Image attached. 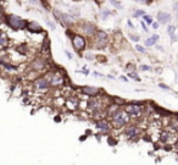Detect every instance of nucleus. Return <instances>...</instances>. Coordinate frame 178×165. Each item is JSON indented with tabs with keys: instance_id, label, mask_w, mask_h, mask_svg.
<instances>
[{
	"instance_id": "f257e3e1",
	"label": "nucleus",
	"mask_w": 178,
	"mask_h": 165,
	"mask_svg": "<svg viewBox=\"0 0 178 165\" xmlns=\"http://www.w3.org/2000/svg\"><path fill=\"white\" fill-rule=\"evenodd\" d=\"M1 20H3L4 23H6L9 28H11L12 31L27 30V26H28V21L25 20L23 17H21L19 15H15V13H9V15H5V13L3 12Z\"/></svg>"
},
{
	"instance_id": "f03ea898",
	"label": "nucleus",
	"mask_w": 178,
	"mask_h": 165,
	"mask_svg": "<svg viewBox=\"0 0 178 165\" xmlns=\"http://www.w3.org/2000/svg\"><path fill=\"white\" fill-rule=\"evenodd\" d=\"M128 115L129 114L126 110H117V111L112 115V123L116 128H120L122 126H125L127 121H128Z\"/></svg>"
},
{
	"instance_id": "7ed1b4c3",
	"label": "nucleus",
	"mask_w": 178,
	"mask_h": 165,
	"mask_svg": "<svg viewBox=\"0 0 178 165\" xmlns=\"http://www.w3.org/2000/svg\"><path fill=\"white\" fill-rule=\"evenodd\" d=\"M71 42H72V45L77 53H81L87 48V39L82 34H72L71 36Z\"/></svg>"
},
{
	"instance_id": "20e7f679",
	"label": "nucleus",
	"mask_w": 178,
	"mask_h": 165,
	"mask_svg": "<svg viewBox=\"0 0 178 165\" xmlns=\"http://www.w3.org/2000/svg\"><path fill=\"white\" fill-rule=\"evenodd\" d=\"M79 30H82V32H83L87 37L92 38V37H94L95 33H97L98 27L89 21H83V22H81V25H79Z\"/></svg>"
},
{
	"instance_id": "39448f33",
	"label": "nucleus",
	"mask_w": 178,
	"mask_h": 165,
	"mask_svg": "<svg viewBox=\"0 0 178 165\" xmlns=\"http://www.w3.org/2000/svg\"><path fill=\"white\" fill-rule=\"evenodd\" d=\"M49 85H50V81L45 77H39L34 81V87L37 88L38 91H47L49 88Z\"/></svg>"
},
{
	"instance_id": "423d86ee",
	"label": "nucleus",
	"mask_w": 178,
	"mask_h": 165,
	"mask_svg": "<svg viewBox=\"0 0 178 165\" xmlns=\"http://www.w3.org/2000/svg\"><path fill=\"white\" fill-rule=\"evenodd\" d=\"M156 18L160 25H168L171 22L172 17H171V13H168L166 11H159L156 15Z\"/></svg>"
},
{
	"instance_id": "0eeeda50",
	"label": "nucleus",
	"mask_w": 178,
	"mask_h": 165,
	"mask_svg": "<svg viewBox=\"0 0 178 165\" xmlns=\"http://www.w3.org/2000/svg\"><path fill=\"white\" fill-rule=\"evenodd\" d=\"M31 67H32V70H34V71H43V70H45V62L43 59L37 58L32 61Z\"/></svg>"
},
{
	"instance_id": "6e6552de",
	"label": "nucleus",
	"mask_w": 178,
	"mask_h": 165,
	"mask_svg": "<svg viewBox=\"0 0 178 165\" xmlns=\"http://www.w3.org/2000/svg\"><path fill=\"white\" fill-rule=\"evenodd\" d=\"M125 110L129 114V115H135V116H139L140 113H141V108L139 107V105H137V104L127 105Z\"/></svg>"
},
{
	"instance_id": "1a4fd4ad",
	"label": "nucleus",
	"mask_w": 178,
	"mask_h": 165,
	"mask_svg": "<svg viewBox=\"0 0 178 165\" xmlns=\"http://www.w3.org/2000/svg\"><path fill=\"white\" fill-rule=\"evenodd\" d=\"M27 30L29 32H33V33H40V32H43V27L37 21H29L28 26H27Z\"/></svg>"
},
{
	"instance_id": "9d476101",
	"label": "nucleus",
	"mask_w": 178,
	"mask_h": 165,
	"mask_svg": "<svg viewBox=\"0 0 178 165\" xmlns=\"http://www.w3.org/2000/svg\"><path fill=\"white\" fill-rule=\"evenodd\" d=\"M82 92H83L84 94L88 95V97H95V95L99 94L100 89L97 88V87H88V86H85V87H82Z\"/></svg>"
},
{
	"instance_id": "9b49d317",
	"label": "nucleus",
	"mask_w": 178,
	"mask_h": 165,
	"mask_svg": "<svg viewBox=\"0 0 178 165\" xmlns=\"http://www.w3.org/2000/svg\"><path fill=\"white\" fill-rule=\"evenodd\" d=\"M94 39L95 40H100V42H107L109 40V34L107 32H105L103 30H98L97 33L94 36Z\"/></svg>"
},
{
	"instance_id": "f8f14e48",
	"label": "nucleus",
	"mask_w": 178,
	"mask_h": 165,
	"mask_svg": "<svg viewBox=\"0 0 178 165\" xmlns=\"http://www.w3.org/2000/svg\"><path fill=\"white\" fill-rule=\"evenodd\" d=\"M73 16L72 15H68V13H62V26H66V27H71L72 25L75 23V20H73Z\"/></svg>"
},
{
	"instance_id": "ddd939ff",
	"label": "nucleus",
	"mask_w": 178,
	"mask_h": 165,
	"mask_svg": "<svg viewBox=\"0 0 178 165\" xmlns=\"http://www.w3.org/2000/svg\"><path fill=\"white\" fill-rule=\"evenodd\" d=\"M159 39H160L159 34H153L151 37H149V38L145 40V45H147V47H153V45L156 44V42Z\"/></svg>"
},
{
	"instance_id": "4468645a",
	"label": "nucleus",
	"mask_w": 178,
	"mask_h": 165,
	"mask_svg": "<svg viewBox=\"0 0 178 165\" xmlns=\"http://www.w3.org/2000/svg\"><path fill=\"white\" fill-rule=\"evenodd\" d=\"M62 83H63V78L60 75H54V76H51V78H50V85L51 86H59Z\"/></svg>"
},
{
	"instance_id": "2eb2a0df",
	"label": "nucleus",
	"mask_w": 178,
	"mask_h": 165,
	"mask_svg": "<svg viewBox=\"0 0 178 165\" xmlns=\"http://www.w3.org/2000/svg\"><path fill=\"white\" fill-rule=\"evenodd\" d=\"M137 133H138V130H137L135 126H129V127H127L126 135L128 136V137H135Z\"/></svg>"
},
{
	"instance_id": "dca6fc26",
	"label": "nucleus",
	"mask_w": 178,
	"mask_h": 165,
	"mask_svg": "<svg viewBox=\"0 0 178 165\" xmlns=\"http://www.w3.org/2000/svg\"><path fill=\"white\" fill-rule=\"evenodd\" d=\"M97 127L99 128V130L106 131V130H109V122L106 120H99L97 122Z\"/></svg>"
},
{
	"instance_id": "f3484780",
	"label": "nucleus",
	"mask_w": 178,
	"mask_h": 165,
	"mask_svg": "<svg viewBox=\"0 0 178 165\" xmlns=\"http://www.w3.org/2000/svg\"><path fill=\"white\" fill-rule=\"evenodd\" d=\"M7 43H9V39H7V36L5 32H3L1 36H0V45H1L3 49H5L7 47Z\"/></svg>"
},
{
	"instance_id": "a211bd4d",
	"label": "nucleus",
	"mask_w": 178,
	"mask_h": 165,
	"mask_svg": "<svg viewBox=\"0 0 178 165\" xmlns=\"http://www.w3.org/2000/svg\"><path fill=\"white\" fill-rule=\"evenodd\" d=\"M62 13L63 12L59 11L57 9H53V15H54V17H55V20L59 22V23H61V25H62Z\"/></svg>"
},
{
	"instance_id": "6ab92c4d",
	"label": "nucleus",
	"mask_w": 178,
	"mask_h": 165,
	"mask_svg": "<svg viewBox=\"0 0 178 165\" xmlns=\"http://www.w3.org/2000/svg\"><path fill=\"white\" fill-rule=\"evenodd\" d=\"M109 3H110L115 9H117V10H122V9H123V6H122V4H121L120 0H109Z\"/></svg>"
},
{
	"instance_id": "aec40b11",
	"label": "nucleus",
	"mask_w": 178,
	"mask_h": 165,
	"mask_svg": "<svg viewBox=\"0 0 178 165\" xmlns=\"http://www.w3.org/2000/svg\"><path fill=\"white\" fill-rule=\"evenodd\" d=\"M79 13H81L79 7H76V6L71 7V10H70V15H72L73 17H77V16H79Z\"/></svg>"
},
{
	"instance_id": "412c9836",
	"label": "nucleus",
	"mask_w": 178,
	"mask_h": 165,
	"mask_svg": "<svg viewBox=\"0 0 178 165\" xmlns=\"http://www.w3.org/2000/svg\"><path fill=\"white\" fill-rule=\"evenodd\" d=\"M143 21H144L147 25H153V23H154V20H153V17L150 16V15H144V16H143Z\"/></svg>"
},
{
	"instance_id": "4be33fe9",
	"label": "nucleus",
	"mask_w": 178,
	"mask_h": 165,
	"mask_svg": "<svg viewBox=\"0 0 178 165\" xmlns=\"http://www.w3.org/2000/svg\"><path fill=\"white\" fill-rule=\"evenodd\" d=\"M175 32H176V26L168 25V27H167V33L172 37V36H175Z\"/></svg>"
},
{
	"instance_id": "5701e85b",
	"label": "nucleus",
	"mask_w": 178,
	"mask_h": 165,
	"mask_svg": "<svg viewBox=\"0 0 178 165\" xmlns=\"http://www.w3.org/2000/svg\"><path fill=\"white\" fill-rule=\"evenodd\" d=\"M111 15V12L109 10H103L101 12H100V16H101V20H106V18Z\"/></svg>"
},
{
	"instance_id": "b1692460",
	"label": "nucleus",
	"mask_w": 178,
	"mask_h": 165,
	"mask_svg": "<svg viewBox=\"0 0 178 165\" xmlns=\"http://www.w3.org/2000/svg\"><path fill=\"white\" fill-rule=\"evenodd\" d=\"M144 15H147L144 10H135V11H133V17H140V16H144Z\"/></svg>"
},
{
	"instance_id": "393cba45",
	"label": "nucleus",
	"mask_w": 178,
	"mask_h": 165,
	"mask_svg": "<svg viewBox=\"0 0 178 165\" xmlns=\"http://www.w3.org/2000/svg\"><path fill=\"white\" fill-rule=\"evenodd\" d=\"M128 37L131 38V40H133V42H139V39H140V37L138 34H133V33H129Z\"/></svg>"
},
{
	"instance_id": "a878e982",
	"label": "nucleus",
	"mask_w": 178,
	"mask_h": 165,
	"mask_svg": "<svg viewBox=\"0 0 178 165\" xmlns=\"http://www.w3.org/2000/svg\"><path fill=\"white\" fill-rule=\"evenodd\" d=\"M84 58L87 59V60H89V61H93L94 59H95V56H94V54H93V53H85Z\"/></svg>"
},
{
	"instance_id": "bb28decb",
	"label": "nucleus",
	"mask_w": 178,
	"mask_h": 165,
	"mask_svg": "<svg viewBox=\"0 0 178 165\" xmlns=\"http://www.w3.org/2000/svg\"><path fill=\"white\" fill-rule=\"evenodd\" d=\"M135 49H137V52H139V53H141V54H145V53H147V50L144 49V47H141V45H139V44L135 45Z\"/></svg>"
},
{
	"instance_id": "cd10ccee",
	"label": "nucleus",
	"mask_w": 178,
	"mask_h": 165,
	"mask_svg": "<svg viewBox=\"0 0 178 165\" xmlns=\"http://www.w3.org/2000/svg\"><path fill=\"white\" fill-rule=\"evenodd\" d=\"M45 22H47V25H48L53 31H54V30H56V26H55V23H54V22H51L50 20H45Z\"/></svg>"
},
{
	"instance_id": "c85d7f7f",
	"label": "nucleus",
	"mask_w": 178,
	"mask_h": 165,
	"mask_svg": "<svg viewBox=\"0 0 178 165\" xmlns=\"http://www.w3.org/2000/svg\"><path fill=\"white\" fill-rule=\"evenodd\" d=\"M173 11H175V13H176V16L178 17V1H176V3H173Z\"/></svg>"
},
{
	"instance_id": "c756f323",
	"label": "nucleus",
	"mask_w": 178,
	"mask_h": 165,
	"mask_svg": "<svg viewBox=\"0 0 178 165\" xmlns=\"http://www.w3.org/2000/svg\"><path fill=\"white\" fill-rule=\"evenodd\" d=\"M135 1L139 3V4H143V5H148V4H150L151 0H135Z\"/></svg>"
},
{
	"instance_id": "7c9ffc66",
	"label": "nucleus",
	"mask_w": 178,
	"mask_h": 165,
	"mask_svg": "<svg viewBox=\"0 0 178 165\" xmlns=\"http://www.w3.org/2000/svg\"><path fill=\"white\" fill-rule=\"evenodd\" d=\"M129 76H131V77H133V80H134V81H138V82L140 81L139 76H138V75H135V73H133V72H129Z\"/></svg>"
},
{
	"instance_id": "2f4dec72",
	"label": "nucleus",
	"mask_w": 178,
	"mask_h": 165,
	"mask_svg": "<svg viewBox=\"0 0 178 165\" xmlns=\"http://www.w3.org/2000/svg\"><path fill=\"white\" fill-rule=\"evenodd\" d=\"M115 103L117 105H122V104H125V100L123 99H120V98H115Z\"/></svg>"
},
{
	"instance_id": "473e14b6",
	"label": "nucleus",
	"mask_w": 178,
	"mask_h": 165,
	"mask_svg": "<svg viewBox=\"0 0 178 165\" xmlns=\"http://www.w3.org/2000/svg\"><path fill=\"white\" fill-rule=\"evenodd\" d=\"M140 70H143V71H148V70H151V67H150L149 65H141V66H140Z\"/></svg>"
},
{
	"instance_id": "72a5a7b5",
	"label": "nucleus",
	"mask_w": 178,
	"mask_h": 165,
	"mask_svg": "<svg viewBox=\"0 0 178 165\" xmlns=\"http://www.w3.org/2000/svg\"><path fill=\"white\" fill-rule=\"evenodd\" d=\"M141 27H143V31H144V32H147V33H148L149 30H148V26L145 25V22H144V21H141Z\"/></svg>"
},
{
	"instance_id": "f704fd0d",
	"label": "nucleus",
	"mask_w": 178,
	"mask_h": 165,
	"mask_svg": "<svg viewBox=\"0 0 178 165\" xmlns=\"http://www.w3.org/2000/svg\"><path fill=\"white\" fill-rule=\"evenodd\" d=\"M159 86H160V87H161V88H162V89H166V91H170V89H171V88H170V87H168L167 85H163V83H160Z\"/></svg>"
},
{
	"instance_id": "c9c22d12",
	"label": "nucleus",
	"mask_w": 178,
	"mask_h": 165,
	"mask_svg": "<svg viewBox=\"0 0 178 165\" xmlns=\"http://www.w3.org/2000/svg\"><path fill=\"white\" fill-rule=\"evenodd\" d=\"M151 26H153V28H154V30H157V28H159V26H160V23L156 21V22H154V23H153Z\"/></svg>"
},
{
	"instance_id": "e433bc0d",
	"label": "nucleus",
	"mask_w": 178,
	"mask_h": 165,
	"mask_svg": "<svg viewBox=\"0 0 178 165\" xmlns=\"http://www.w3.org/2000/svg\"><path fill=\"white\" fill-rule=\"evenodd\" d=\"M28 3L32 5H35V4H38V0H28Z\"/></svg>"
},
{
	"instance_id": "4c0bfd02",
	"label": "nucleus",
	"mask_w": 178,
	"mask_h": 165,
	"mask_svg": "<svg viewBox=\"0 0 178 165\" xmlns=\"http://www.w3.org/2000/svg\"><path fill=\"white\" fill-rule=\"evenodd\" d=\"M105 1H106V0H95V3H97L98 5H101V4L105 3Z\"/></svg>"
},
{
	"instance_id": "58836bf2",
	"label": "nucleus",
	"mask_w": 178,
	"mask_h": 165,
	"mask_svg": "<svg viewBox=\"0 0 178 165\" xmlns=\"http://www.w3.org/2000/svg\"><path fill=\"white\" fill-rule=\"evenodd\" d=\"M171 38H172V42H177V40H178V37L177 36H172Z\"/></svg>"
},
{
	"instance_id": "ea45409f",
	"label": "nucleus",
	"mask_w": 178,
	"mask_h": 165,
	"mask_svg": "<svg viewBox=\"0 0 178 165\" xmlns=\"http://www.w3.org/2000/svg\"><path fill=\"white\" fill-rule=\"evenodd\" d=\"M65 54H66L67 56H68V59H72V54H71V53H68V52H65Z\"/></svg>"
},
{
	"instance_id": "a19ab883",
	"label": "nucleus",
	"mask_w": 178,
	"mask_h": 165,
	"mask_svg": "<svg viewBox=\"0 0 178 165\" xmlns=\"http://www.w3.org/2000/svg\"><path fill=\"white\" fill-rule=\"evenodd\" d=\"M144 141H148V142H150V141H151V140H150V138H149V136H144Z\"/></svg>"
},
{
	"instance_id": "79ce46f5",
	"label": "nucleus",
	"mask_w": 178,
	"mask_h": 165,
	"mask_svg": "<svg viewBox=\"0 0 178 165\" xmlns=\"http://www.w3.org/2000/svg\"><path fill=\"white\" fill-rule=\"evenodd\" d=\"M120 78H121L122 81H125V82H126V81H128V78H126V77H125V76H121V77H120Z\"/></svg>"
},
{
	"instance_id": "37998d69",
	"label": "nucleus",
	"mask_w": 178,
	"mask_h": 165,
	"mask_svg": "<svg viewBox=\"0 0 178 165\" xmlns=\"http://www.w3.org/2000/svg\"><path fill=\"white\" fill-rule=\"evenodd\" d=\"M156 48H157V49L160 50V52H163V48H162V47H160V45H157V47H156Z\"/></svg>"
},
{
	"instance_id": "c03bdc74",
	"label": "nucleus",
	"mask_w": 178,
	"mask_h": 165,
	"mask_svg": "<svg viewBox=\"0 0 178 165\" xmlns=\"http://www.w3.org/2000/svg\"><path fill=\"white\" fill-rule=\"evenodd\" d=\"M127 23H128L129 27H132V28H133V25H132V22H131V21H127Z\"/></svg>"
},
{
	"instance_id": "a18cd8bd",
	"label": "nucleus",
	"mask_w": 178,
	"mask_h": 165,
	"mask_svg": "<svg viewBox=\"0 0 178 165\" xmlns=\"http://www.w3.org/2000/svg\"><path fill=\"white\" fill-rule=\"evenodd\" d=\"M109 142H110V144H115V143H116V142L113 141V140H109Z\"/></svg>"
},
{
	"instance_id": "49530a36",
	"label": "nucleus",
	"mask_w": 178,
	"mask_h": 165,
	"mask_svg": "<svg viewBox=\"0 0 178 165\" xmlns=\"http://www.w3.org/2000/svg\"><path fill=\"white\" fill-rule=\"evenodd\" d=\"M4 1H5V0H3V3H4Z\"/></svg>"
}]
</instances>
